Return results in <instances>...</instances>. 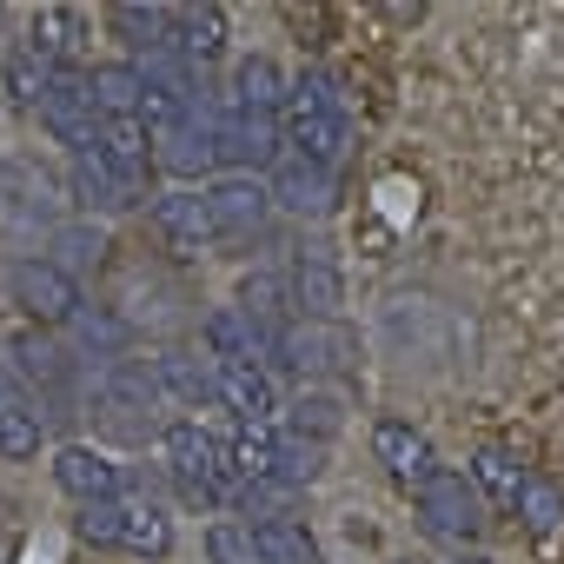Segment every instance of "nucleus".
<instances>
[{"label": "nucleus", "instance_id": "1", "mask_svg": "<svg viewBox=\"0 0 564 564\" xmlns=\"http://www.w3.org/2000/svg\"><path fill=\"white\" fill-rule=\"evenodd\" d=\"M279 133H286V153L313 160V166H339L352 147V113L339 100V80L306 67L300 80H286V107H279Z\"/></svg>", "mask_w": 564, "mask_h": 564}, {"label": "nucleus", "instance_id": "2", "mask_svg": "<svg viewBox=\"0 0 564 564\" xmlns=\"http://www.w3.org/2000/svg\"><path fill=\"white\" fill-rule=\"evenodd\" d=\"M160 452H166V471H173V485H180L186 505H239V478H232L226 438H213L199 419L166 425Z\"/></svg>", "mask_w": 564, "mask_h": 564}, {"label": "nucleus", "instance_id": "3", "mask_svg": "<svg viewBox=\"0 0 564 564\" xmlns=\"http://www.w3.org/2000/svg\"><path fill=\"white\" fill-rule=\"evenodd\" d=\"M74 531L100 551H127V557H166L173 551V518L153 498H113V505H87L74 518Z\"/></svg>", "mask_w": 564, "mask_h": 564}, {"label": "nucleus", "instance_id": "4", "mask_svg": "<svg viewBox=\"0 0 564 564\" xmlns=\"http://www.w3.org/2000/svg\"><path fill=\"white\" fill-rule=\"evenodd\" d=\"M412 505H419V524H425V538H438V544H458V551H471L478 538H485V498L471 491V478L465 471H432L419 491H412Z\"/></svg>", "mask_w": 564, "mask_h": 564}, {"label": "nucleus", "instance_id": "5", "mask_svg": "<svg viewBox=\"0 0 564 564\" xmlns=\"http://www.w3.org/2000/svg\"><path fill=\"white\" fill-rule=\"evenodd\" d=\"M8 300L47 333V326H67L87 300H80V279L74 272H61L54 259H14L8 265Z\"/></svg>", "mask_w": 564, "mask_h": 564}, {"label": "nucleus", "instance_id": "6", "mask_svg": "<svg viewBox=\"0 0 564 564\" xmlns=\"http://www.w3.org/2000/svg\"><path fill=\"white\" fill-rule=\"evenodd\" d=\"M213 147H219V166H226V173L259 180V166H279V153H286V133H279V120L232 113L226 100H213Z\"/></svg>", "mask_w": 564, "mask_h": 564}, {"label": "nucleus", "instance_id": "7", "mask_svg": "<svg viewBox=\"0 0 564 564\" xmlns=\"http://www.w3.org/2000/svg\"><path fill=\"white\" fill-rule=\"evenodd\" d=\"M199 193H206V213H213V232H219V246H246V239H259V232H265V213H272V193H265V180L219 173V180H206Z\"/></svg>", "mask_w": 564, "mask_h": 564}, {"label": "nucleus", "instance_id": "8", "mask_svg": "<svg viewBox=\"0 0 564 564\" xmlns=\"http://www.w3.org/2000/svg\"><path fill=\"white\" fill-rule=\"evenodd\" d=\"M346 352H352L346 326H313V319H300V326H279V339H272L265 366L293 372V379H326V372H339V366H346Z\"/></svg>", "mask_w": 564, "mask_h": 564}, {"label": "nucleus", "instance_id": "9", "mask_svg": "<svg viewBox=\"0 0 564 564\" xmlns=\"http://www.w3.org/2000/svg\"><path fill=\"white\" fill-rule=\"evenodd\" d=\"M34 113H41V127H47L61 147L87 153V147H94V133H100V107H94V94H87V67H61Z\"/></svg>", "mask_w": 564, "mask_h": 564}, {"label": "nucleus", "instance_id": "10", "mask_svg": "<svg viewBox=\"0 0 564 564\" xmlns=\"http://www.w3.org/2000/svg\"><path fill=\"white\" fill-rule=\"evenodd\" d=\"M147 219H153L160 246H166V252H180V259H199V252H213V246H219V232H213V213H206V193H199V186L153 193Z\"/></svg>", "mask_w": 564, "mask_h": 564}, {"label": "nucleus", "instance_id": "11", "mask_svg": "<svg viewBox=\"0 0 564 564\" xmlns=\"http://www.w3.org/2000/svg\"><path fill=\"white\" fill-rule=\"evenodd\" d=\"M219 166V147H213V94L173 127V133H160L153 140V173H173V180H199V173H213Z\"/></svg>", "mask_w": 564, "mask_h": 564}, {"label": "nucleus", "instance_id": "12", "mask_svg": "<svg viewBox=\"0 0 564 564\" xmlns=\"http://www.w3.org/2000/svg\"><path fill=\"white\" fill-rule=\"evenodd\" d=\"M166 54L193 74L219 67L226 61V14L213 8V0H186V8H173V28H166Z\"/></svg>", "mask_w": 564, "mask_h": 564}, {"label": "nucleus", "instance_id": "13", "mask_svg": "<svg viewBox=\"0 0 564 564\" xmlns=\"http://www.w3.org/2000/svg\"><path fill=\"white\" fill-rule=\"evenodd\" d=\"M265 193H272V206H286V213H300V219H326V213L339 206V180H333L326 166L300 160V153H279Z\"/></svg>", "mask_w": 564, "mask_h": 564}, {"label": "nucleus", "instance_id": "14", "mask_svg": "<svg viewBox=\"0 0 564 564\" xmlns=\"http://www.w3.org/2000/svg\"><path fill=\"white\" fill-rule=\"evenodd\" d=\"M54 485L87 511V505H113L120 491H127V478H120V465L100 452V445H61L54 452Z\"/></svg>", "mask_w": 564, "mask_h": 564}, {"label": "nucleus", "instance_id": "15", "mask_svg": "<svg viewBox=\"0 0 564 564\" xmlns=\"http://www.w3.org/2000/svg\"><path fill=\"white\" fill-rule=\"evenodd\" d=\"M286 293H293V313L313 319V326H339V306H346V279L326 252H300L286 265Z\"/></svg>", "mask_w": 564, "mask_h": 564}, {"label": "nucleus", "instance_id": "16", "mask_svg": "<svg viewBox=\"0 0 564 564\" xmlns=\"http://www.w3.org/2000/svg\"><path fill=\"white\" fill-rule=\"evenodd\" d=\"M372 458H379L405 491H419L432 471H445L438 452H432V438H425L412 419H379V425H372Z\"/></svg>", "mask_w": 564, "mask_h": 564}, {"label": "nucleus", "instance_id": "17", "mask_svg": "<svg viewBox=\"0 0 564 564\" xmlns=\"http://www.w3.org/2000/svg\"><path fill=\"white\" fill-rule=\"evenodd\" d=\"M199 339H206L213 366H265V352H272V333L252 326L239 306H213L206 326H199Z\"/></svg>", "mask_w": 564, "mask_h": 564}, {"label": "nucleus", "instance_id": "18", "mask_svg": "<svg viewBox=\"0 0 564 564\" xmlns=\"http://www.w3.org/2000/svg\"><path fill=\"white\" fill-rule=\"evenodd\" d=\"M94 153L147 199V186H153V140H147V127L140 120H100V133H94Z\"/></svg>", "mask_w": 564, "mask_h": 564}, {"label": "nucleus", "instance_id": "19", "mask_svg": "<svg viewBox=\"0 0 564 564\" xmlns=\"http://www.w3.org/2000/svg\"><path fill=\"white\" fill-rule=\"evenodd\" d=\"M213 386H219V405L239 425H272L279 419V392H272L265 366H213Z\"/></svg>", "mask_w": 564, "mask_h": 564}, {"label": "nucleus", "instance_id": "20", "mask_svg": "<svg viewBox=\"0 0 564 564\" xmlns=\"http://www.w3.org/2000/svg\"><path fill=\"white\" fill-rule=\"evenodd\" d=\"M67 61L47 47V41H34V34H21L14 47H8V67H0V80H8V100L14 107H41V94L54 87V74H61Z\"/></svg>", "mask_w": 564, "mask_h": 564}, {"label": "nucleus", "instance_id": "21", "mask_svg": "<svg viewBox=\"0 0 564 564\" xmlns=\"http://www.w3.org/2000/svg\"><path fill=\"white\" fill-rule=\"evenodd\" d=\"M67 180H74L80 213H100V219H107V213H133V206H140V193H133V186H127V180H120V173H113L94 147H87V153H74Z\"/></svg>", "mask_w": 564, "mask_h": 564}, {"label": "nucleus", "instance_id": "22", "mask_svg": "<svg viewBox=\"0 0 564 564\" xmlns=\"http://www.w3.org/2000/svg\"><path fill=\"white\" fill-rule=\"evenodd\" d=\"M232 113H259V120H279V107H286V74H279L265 54H252V61H239L232 67V87L219 94Z\"/></svg>", "mask_w": 564, "mask_h": 564}, {"label": "nucleus", "instance_id": "23", "mask_svg": "<svg viewBox=\"0 0 564 564\" xmlns=\"http://www.w3.org/2000/svg\"><path fill=\"white\" fill-rule=\"evenodd\" d=\"M87 94H94L100 120H140L147 80H140L133 61H100V67H87Z\"/></svg>", "mask_w": 564, "mask_h": 564}, {"label": "nucleus", "instance_id": "24", "mask_svg": "<svg viewBox=\"0 0 564 564\" xmlns=\"http://www.w3.org/2000/svg\"><path fill=\"white\" fill-rule=\"evenodd\" d=\"M153 379H160V399H180L186 412L219 405L213 366H206V359H193V352H160V359H153Z\"/></svg>", "mask_w": 564, "mask_h": 564}, {"label": "nucleus", "instance_id": "25", "mask_svg": "<svg viewBox=\"0 0 564 564\" xmlns=\"http://www.w3.org/2000/svg\"><path fill=\"white\" fill-rule=\"evenodd\" d=\"M326 452H333V445H313V438H300V432H286V425H272V485H286V491L319 485V478H326Z\"/></svg>", "mask_w": 564, "mask_h": 564}, {"label": "nucleus", "instance_id": "26", "mask_svg": "<svg viewBox=\"0 0 564 564\" xmlns=\"http://www.w3.org/2000/svg\"><path fill=\"white\" fill-rule=\"evenodd\" d=\"M14 372H21L28 386L54 392V399L74 386V359H67V352H61L47 333H21V339H14Z\"/></svg>", "mask_w": 564, "mask_h": 564}, {"label": "nucleus", "instance_id": "27", "mask_svg": "<svg viewBox=\"0 0 564 564\" xmlns=\"http://www.w3.org/2000/svg\"><path fill=\"white\" fill-rule=\"evenodd\" d=\"M252 544H259V564H326L319 544H313V531L300 518H259Z\"/></svg>", "mask_w": 564, "mask_h": 564}, {"label": "nucleus", "instance_id": "28", "mask_svg": "<svg viewBox=\"0 0 564 564\" xmlns=\"http://www.w3.org/2000/svg\"><path fill=\"white\" fill-rule=\"evenodd\" d=\"M67 333L80 339V352H94V359H127V346H133V326L113 313V306H80L74 319H67Z\"/></svg>", "mask_w": 564, "mask_h": 564}, {"label": "nucleus", "instance_id": "29", "mask_svg": "<svg viewBox=\"0 0 564 564\" xmlns=\"http://www.w3.org/2000/svg\"><path fill=\"white\" fill-rule=\"evenodd\" d=\"M107 28H113L133 54H160V47H166V28H173V8H147V0H113V8H107Z\"/></svg>", "mask_w": 564, "mask_h": 564}, {"label": "nucleus", "instance_id": "30", "mask_svg": "<svg viewBox=\"0 0 564 564\" xmlns=\"http://www.w3.org/2000/svg\"><path fill=\"white\" fill-rule=\"evenodd\" d=\"M41 438H47V419L34 399H14V392L0 399V458L28 465V458H41Z\"/></svg>", "mask_w": 564, "mask_h": 564}, {"label": "nucleus", "instance_id": "31", "mask_svg": "<svg viewBox=\"0 0 564 564\" xmlns=\"http://www.w3.org/2000/svg\"><path fill=\"white\" fill-rule=\"evenodd\" d=\"M94 412H100V432H113V438H127V445H147V438H160V425H153V405H140V399H120V392H107L100 379H94Z\"/></svg>", "mask_w": 564, "mask_h": 564}, {"label": "nucleus", "instance_id": "32", "mask_svg": "<svg viewBox=\"0 0 564 564\" xmlns=\"http://www.w3.org/2000/svg\"><path fill=\"white\" fill-rule=\"evenodd\" d=\"M511 511H518V524H524L531 538H557V531H564V491H557L551 478H531V471H524V491H518Z\"/></svg>", "mask_w": 564, "mask_h": 564}, {"label": "nucleus", "instance_id": "33", "mask_svg": "<svg viewBox=\"0 0 564 564\" xmlns=\"http://www.w3.org/2000/svg\"><path fill=\"white\" fill-rule=\"evenodd\" d=\"M465 478H471L478 498H491V505H505V511H511L518 491H524V471H518V458H505V452H478Z\"/></svg>", "mask_w": 564, "mask_h": 564}, {"label": "nucleus", "instance_id": "34", "mask_svg": "<svg viewBox=\"0 0 564 564\" xmlns=\"http://www.w3.org/2000/svg\"><path fill=\"white\" fill-rule=\"evenodd\" d=\"M339 425H346V405H339L333 392H306V399L293 405V419H286V432H300V438H313V445H333Z\"/></svg>", "mask_w": 564, "mask_h": 564}, {"label": "nucleus", "instance_id": "35", "mask_svg": "<svg viewBox=\"0 0 564 564\" xmlns=\"http://www.w3.org/2000/svg\"><path fill=\"white\" fill-rule=\"evenodd\" d=\"M206 564H259L252 518H219V524H206Z\"/></svg>", "mask_w": 564, "mask_h": 564}, {"label": "nucleus", "instance_id": "36", "mask_svg": "<svg viewBox=\"0 0 564 564\" xmlns=\"http://www.w3.org/2000/svg\"><path fill=\"white\" fill-rule=\"evenodd\" d=\"M54 246H61V259H54L61 272H74L80 259H100V252H107V246H100V232H87V226H74V232H61Z\"/></svg>", "mask_w": 564, "mask_h": 564}, {"label": "nucleus", "instance_id": "37", "mask_svg": "<svg viewBox=\"0 0 564 564\" xmlns=\"http://www.w3.org/2000/svg\"><path fill=\"white\" fill-rule=\"evenodd\" d=\"M452 564H491V557H478V551H458V557H452Z\"/></svg>", "mask_w": 564, "mask_h": 564}, {"label": "nucleus", "instance_id": "38", "mask_svg": "<svg viewBox=\"0 0 564 564\" xmlns=\"http://www.w3.org/2000/svg\"><path fill=\"white\" fill-rule=\"evenodd\" d=\"M392 564H419V557H392Z\"/></svg>", "mask_w": 564, "mask_h": 564}]
</instances>
